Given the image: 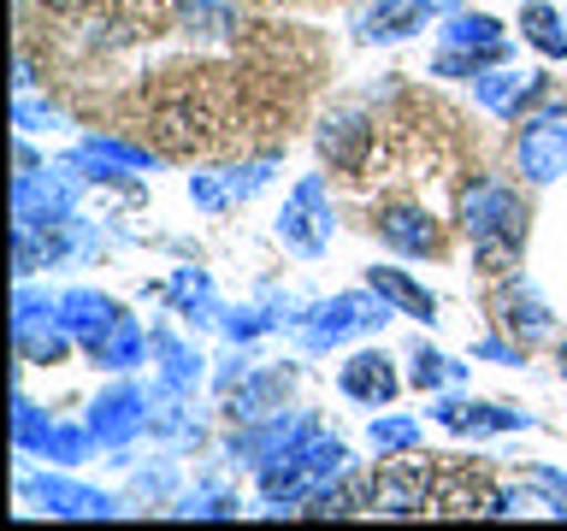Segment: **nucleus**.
Masks as SVG:
<instances>
[{"instance_id": "nucleus-1", "label": "nucleus", "mask_w": 567, "mask_h": 531, "mask_svg": "<svg viewBox=\"0 0 567 531\" xmlns=\"http://www.w3.org/2000/svg\"><path fill=\"white\" fill-rule=\"evenodd\" d=\"M461 219L473 230V248H478V266L485 272H508L520 260V237H526V207L520 195L503 189V184H473L461 195Z\"/></svg>"}, {"instance_id": "nucleus-2", "label": "nucleus", "mask_w": 567, "mask_h": 531, "mask_svg": "<svg viewBox=\"0 0 567 531\" xmlns=\"http://www.w3.org/2000/svg\"><path fill=\"white\" fill-rule=\"evenodd\" d=\"M514 159H520L526 184H556L567 171V106H544L520 124V142H514Z\"/></svg>"}, {"instance_id": "nucleus-3", "label": "nucleus", "mask_w": 567, "mask_h": 531, "mask_svg": "<svg viewBox=\"0 0 567 531\" xmlns=\"http://www.w3.org/2000/svg\"><path fill=\"white\" fill-rule=\"evenodd\" d=\"M432 502V467H384L372 485V513H425Z\"/></svg>"}, {"instance_id": "nucleus-4", "label": "nucleus", "mask_w": 567, "mask_h": 531, "mask_svg": "<svg viewBox=\"0 0 567 531\" xmlns=\"http://www.w3.org/2000/svg\"><path fill=\"white\" fill-rule=\"evenodd\" d=\"M379 237L390 248H402V254H437V225H432V212L414 207V201L379 207Z\"/></svg>"}, {"instance_id": "nucleus-5", "label": "nucleus", "mask_w": 567, "mask_h": 531, "mask_svg": "<svg viewBox=\"0 0 567 531\" xmlns=\"http://www.w3.org/2000/svg\"><path fill=\"white\" fill-rule=\"evenodd\" d=\"M319 207H326V189H319V177H308V184L290 195V207H284V242L301 248V254H319V248H326V225H313Z\"/></svg>"}, {"instance_id": "nucleus-6", "label": "nucleus", "mask_w": 567, "mask_h": 531, "mask_svg": "<svg viewBox=\"0 0 567 531\" xmlns=\"http://www.w3.org/2000/svg\"><path fill=\"white\" fill-rule=\"evenodd\" d=\"M343 389L354 402H390L396 396V372H390L384 354H354L343 366Z\"/></svg>"}, {"instance_id": "nucleus-7", "label": "nucleus", "mask_w": 567, "mask_h": 531, "mask_svg": "<svg viewBox=\"0 0 567 531\" xmlns=\"http://www.w3.org/2000/svg\"><path fill=\"white\" fill-rule=\"evenodd\" d=\"M372 325H384V308H372L367 295H343V301H331V308L319 313L313 343H331V336H343V331H372Z\"/></svg>"}, {"instance_id": "nucleus-8", "label": "nucleus", "mask_w": 567, "mask_h": 531, "mask_svg": "<svg viewBox=\"0 0 567 531\" xmlns=\"http://www.w3.org/2000/svg\"><path fill=\"white\" fill-rule=\"evenodd\" d=\"M65 331H78L89 348H101V336L118 325L113 319V301H101V295H89V290H78V295H65Z\"/></svg>"}, {"instance_id": "nucleus-9", "label": "nucleus", "mask_w": 567, "mask_h": 531, "mask_svg": "<svg viewBox=\"0 0 567 531\" xmlns=\"http://www.w3.org/2000/svg\"><path fill=\"white\" fill-rule=\"evenodd\" d=\"M367 283H372V295L396 301V308H408L414 319H432V313H437V301L425 295L420 283H408V278L396 272V266H372V272H367Z\"/></svg>"}, {"instance_id": "nucleus-10", "label": "nucleus", "mask_w": 567, "mask_h": 531, "mask_svg": "<svg viewBox=\"0 0 567 531\" xmlns=\"http://www.w3.org/2000/svg\"><path fill=\"white\" fill-rule=\"evenodd\" d=\"M319 142H326V154L337 159V166L354 171V166H361V148L372 142V131H367V118H361V113H343L337 124H326V136H319Z\"/></svg>"}, {"instance_id": "nucleus-11", "label": "nucleus", "mask_w": 567, "mask_h": 531, "mask_svg": "<svg viewBox=\"0 0 567 531\" xmlns=\"http://www.w3.org/2000/svg\"><path fill=\"white\" fill-rule=\"evenodd\" d=\"M106 12H113L118 35H148L166 18V0H106Z\"/></svg>"}, {"instance_id": "nucleus-12", "label": "nucleus", "mask_w": 567, "mask_h": 531, "mask_svg": "<svg viewBox=\"0 0 567 531\" xmlns=\"http://www.w3.org/2000/svg\"><path fill=\"white\" fill-rule=\"evenodd\" d=\"M425 0H402V7H379V18H372V30H379V42H402V35H414L425 24Z\"/></svg>"}, {"instance_id": "nucleus-13", "label": "nucleus", "mask_w": 567, "mask_h": 531, "mask_svg": "<svg viewBox=\"0 0 567 531\" xmlns=\"http://www.w3.org/2000/svg\"><path fill=\"white\" fill-rule=\"evenodd\" d=\"M42 502H60V513H106L113 502L106 496H95V490H78V485H60V478H42Z\"/></svg>"}, {"instance_id": "nucleus-14", "label": "nucleus", "mask_w": 567, "mask_h": 531, "mask_svg": "<svg viewBox=\"0 0 567 531\" xmlns=\"http://www.w3.org/2000/svg\"><path fill=\"white\" fill-rule=\"evenodd\" d=\"M520 30H526V35H532V42H538L544 53H567L561 18L549 12V7H538V0H532V7H520Z\"/></svg>"}, {"instance_id": "nucleus-15", "label": "nucleus", "mask_w": 567, "mask_h": 531, "mask_svg": "<svg viewBox=\"0 0 567 531\" xmlns=\"http://www.w3.org/2000/svg\"><path fill=\"white\" fill-rule=\"evenodd\" d=\"M136 407H142V396H131V389H113V396L95 407V414H101L95 431H101V437H124V431L136 425Z\"/></svg>"}, {"instance_id": "nucleus-16", "label": "nucleus", "mask_w": 567, "mask_h": 531, "mask_svg": "<svg viewBox=\"0 0 567 531\" xmlns=\"http://www.w3.org/2000/svg\"><path fill=\"white\" fill-rule=\"evenodd\" d=\"M450 42H455V48H478V53H503V35H496L491 18H455V24H450Z\"/></svg>"}, {"instance_id": "nucleus-17", "label": "nucleus", "mask_w": 567, "mask_h": 531, "mask_svg": "<svg viewBox=\"0 0 567 531\" xmlns=\"http://www.w3.org/2000/svg\"><path fill=\"white\" fill-rule=\"evenodd\" d=\"M532 88H538V77H485V83H478V101L503 106V113H508V106L520 101V95H532Z\"/></svg>"}, {"instance_id": "nucleus-18", "label": "nucleus", "mask_w": 567, "mask_h": 531, "mask_svg": "<svg viewBox=\"0 0 567 531\" xmlns=\"http://www.w3.org/2000/svg\"><path fill=\"white\" fill-rule=\"evenodd\" d=\"M136 348H142V331L131 325V319H124V325H113V336H101V361H106V366H124Z\"/></svg>"}, {"instance_id": "nucleus-19", "label": "nucleus", "mask_w": 567, "mask_h": 531, "mask_svg": "<svg viewBox=\"0 0 567 531\" xmlns=\"http://www.w3.org/2000/svg\"><path fill=\"white\" fill-rule=\"evenodd\" d=\"M420 431H414V419H384V425H372V449L390 455V449H408Z\"/></svg>"}, {"instance_id": "nucleus-20", "label": "nucleus", "mask_w": 567, "mask_h": 531, "mask_svg": "<svg viewBox=\"0 0 567 531\" xmlns=\"http://www.w3.org/2000/svg\"><path fill=\"white\" fill-rule=\"evenodd\" d=\"M443 378H455V366L420 348V361H414V384H420V389H432V384H443Z\"/></svg>"}, {"instance_id": "nucleus-21", "label": "nucleus", "mask_w": 567, "mask_h": 531, "mask_svg": "<svg viewBox=\"0 0 567 531\" xmlns=\"http://www.w3.org/2000/svg\"><path fill=\"white\" fill-rule=\"evenodd\" d=\"M42 7H48V12H83L89 0H42Z\"/></svg>"}, {"instance_id": "nucleus-22", "label": "nucleus", "mask_w": 567, "mask_h": 531, "mask_svg": "<svg viewBox=\"0 0 567 531\" xmlns=\"http://www.w3.org/2000/svg\"><path fill=\"white\" fill-rule=\"evenodd\" d=\"M561 372H567V343H561Z\"/></svg>"}]
</instances>
